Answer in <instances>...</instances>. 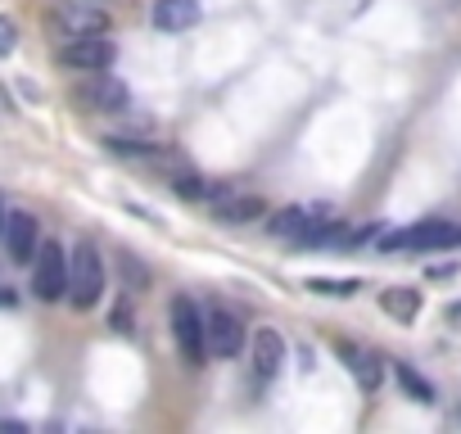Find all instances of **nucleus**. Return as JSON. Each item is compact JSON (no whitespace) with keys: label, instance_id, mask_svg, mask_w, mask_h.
I'll list each match as a JSON object with an SVG mask.
<instances>
[{"label":"nucleus","instance_id":"2","mask_svg":"<svg viewBox=\"0 0 461 434\" xmlns=\"http://www.w3.org/2000/svg\"><path fill=\"white\" fill-rule=\"evenodd\" d=\"M456 245H461V227L443 222V217H425V222L389 231L380 240L384 254H438V249H456Z\"/></svg>","mask_w":461,"mask_h":434},{"label":"nucleus","instance_id":"11","mask_svg":"<svg viewBox=\"0 0 461 434\" xmlns=\"http://www.w3.org/2000/svg\"><path fill=\"white\" fill-rule=\"evenodd\" d=\"M281 366H285V339H281L272 326L254 330V371H258L263 380H272Z\"/></svg>","mask_w":461,"mask_h":434},{"label":"nucleus","instance_id":"22","mask_svg":"<svg viewBox=\"0 0 461 434\" xmlns=\"http://www.w3.org/2000/svg\"><path fill=\"white\" fill-rule=\"evenodd\" d=\"M5 222H10V212H5V199H0V236H5Z\"/></svg>","mask_w":461,"mask_h":434},{"label":"nucleus","instance_id":"16","mask_svg":"<svg viewBox=\"0 0 461 434\" xmlns=\"http://www.w3.org/2000/svg\"><path fill=\"white\" fill-rule=\"evenodd\" d=\"M113 154H122V158H145V163H158V158H167V149H158V145H149V140H127V136H109L104 140Z\"/></svg>","mask_w":461,"mask_h":434},{"label":"nucleus","instance_id":"5","mask_svg":"<svg viewBox=\"0 0 461 434\" xmlns=\"http://www.w3.org/2000/svg\"><path fill=\"white\" fill-rule=\"evenodd\" d=\"M113 59H118V46H113L104 32H95V37H73V41L59 50V64L73 68V73H109Z\"/></svg>","mask_w":461,"mask_h":434},{"label":"nucleus","instance_id":"19","mask_svg":"<svg viewBox=\"0 0 461 434\" xmlns=\"http://www.w3.org/2000/svg\"><path fill=\"white\" fill-rule=\"evenodd\" d=\"M167 185H172L176 194H185V199H199V194H203V185H199V176H194L190 167H172V172H167Z\"/></svg>","mask_w":461,"mask_h":434},{"label":"nucleus","instance_id":"17","mask_svg":"<svg viewBox=\"0 0 461 434\" xmlns=\"http://www.w3.org/2000/svg\"><path fill=\"white\" fill-rule=\"evenodd\" d=\"M393 375H398V384L407 389V398H416V402H434V384H429L425 375H416L407 362H393Z\"/></svg>","mask_w":461,"mask_h":434},{"label":"nucleus","instance_id":"8","mask_svg":"<svg viewBox=\"0 0 461 434\" xmlns=\"http://www.w3.org/2000/svg\"><path fill=\"white\" fill-rule=\"evenodd\" d=\"M203 321H208V353L212 357H236L245 348V326H240V317L230 312V308L212 303L203 312Z\"/></svg>","mask_w":461,"mask_h":434},{"label":"nucleus","instance_id":"12","mask_svg":"<svg viewBox=\"0 0 461 434\" xmlns=\"http://www.w3.org/2000/svg\"><path fill=\"white\" fill-rule=\"evenodd\" d=\"M199 23V0H154V28L158 32H185Z\"/></svg>","mask_w":461,"mask_h":434},{"label":"nucleus","instance_id":"21","mask_svg":"<svg viewBox=\"0 0 461 434\" xmlns=\"http://www.w3.org/2000/svg\"><path fill=\"white\" fill-rule=\"evenodd\" d=\"M113 326H118L122 335H131V317H127V308H118V312H113Z\"/></svg>","mask_w":461,"mask_h":434},{"label":"nucleus","instance_id":"1","mask_svg":"<svg viewBox=\"0 0 461 434\" xmlns=\"http://www.w3.org/2000/svg\"><path fill=\"white\" fill-rule=\"evenodd\" d=\"M100 299H104V258L91 240H77L68 254V303L86 312Z\"/></svg>","mask_w":461,"mask_h":434},{"label":"nucleus","instance_id":"15","mask_svg":"<svg viewBox=\"0 0 461 434\" xmlns=\"http://www.w3.org/2000/svg\"><path fill=\"white\" fill-rule=\"evenodd\" d=\"M317 217H308V208H285L272 217V236H290V240H303L312 231Z\"/></svg>","mask_w":461,"mask_h":434},{"label":"nucleus","instance_id":"13","mask_svg":"<svg viewBox=\"0 0 461 434\" xmlns=\"http://www.w3.org/2000/svg\"><path fill=\"white\" fill-rule=\"evenodd\" d=\"M335 348H339V357L348 362V371L362 380V389H366V393H375V389H380V380H384V366H380V357H375L371 348H353V344H344V339H339Z\"/></svg>","mask_w":461,"mask_h":434},{"label":"nucleus","instance_id":"9","mask_svg":"<svg viewBox=\"0 0 461 434\" xmlns=\"http://www.w3.org/2000/svg\"><path fill=\"white\" fill-rule=\"evenodd\" d=\"M5 249H10L14 263H32V258H37V249H41V227H37L32 212H23V208L10 212V222H5Z\"/></svg>","mask_w":461,"mask_h":434},{"label":"nucleus","instance_id":"4","mask_svg":"<svg viewBox=\"0 0 461 434\" xmlns=\"http://www.w3.org/2000/svg\"><path fill=\"white\" fill-rule=\"evenodd\" d=\"M32 294L41 303L68 299V254L59 240H41V249L32 258Z\"/></svg>","mask_w":461,"mask_h":434},{"label":"nucleus","instance_id":"10","mask_svg":"<svg viewBox=\"0 0 461 434\" xmlns=\"http://www.w3.org/2000/svg\"><path fill=\"white\" fill-rule=\"evenodd\" d=\"M55 28L64 37H95V32H109V14L104 10H86V5H68L55 14Z\"/></svg>","mask_w":461,"mask_h":434},{"label":"nucleus","instance_id":"7","mask_svg":"<svg viewBox=\"0 0 461 434\" xmlns=\"http://www.w3.org/2000/svg\"><path fill=\"white\" fill-rule=\"evenodd\" d=\"M208 208H212V217H217V222H226V227H245V222H258V217L267 212L263 194H245V190H226V185L208 194Z\"/></svg>","mask_w":461,"mask_h":434},{"label":"nucleus","instance_id":"18","mask_svg":"<svg viewBox=\"0 0 461 434\" xmlns=\"http://www.w3.org/2000/svg\"><path fill=\"white\" fill-rule=\"evenodd\" d=\"M308 290H312V294H326V299H348V294H357V290H362V281H353V276H348V281L312 276V281H308Z\"/></svg>","mask_w":461,"mask_h":434},{"label":"nucleus","instance_id":"23","mask_svg":"<svg viewBox=\"0 0 461 434\" xmlns=\"http://www.w3.org/2000/svg\"><path fill=\"white\" fill-rule=\"evenodd\" d=\"M14 299H19V294H10L5 285H0V303H14Z\"/></svg>","mask_w":461,"mask_h":434},{"label":"nucleus","instance_id":"20","mask_svg":"<svg viewBox=\"0 0 461 434\" xmlns=\"http://www.w3.org/2000/svg\"><path fill=\"white\" fill-rule=\"evenodd\" d=\"M14 46H19V23L10 14H0V59L14 55Z\"/></svg>","mask_w":461,"mask_h":434},{"label":"nucleus","instance_id":"6","mask_svg":"<svg viewBox=\"0 0 461 434\" xmlns=\"http://www.w3.org/2000/svg\"><path fill=\"white\" fill-rule=\"evenodd\" d=\"M77 104L91 109V113H127L131 109V91L109 77V73H91L86 86H77Z\"/></svg>","mask_w":461,"mask_h":434},{"label":"nucleus","instance_id":"14","mask_svg":"<svg viewBox=\"0 0 461 434\" xmlns=\"http://www.w3.org/2000/svg\"><path fill=\"white\" fill-rule=\"evenodd\" d=\"M380 308H384L393 321H416V312H420V290H411V285H389V290L380 294Z\"/></svg>","mask_w":461,"mask_h":434},{"label":"nucleus","instance_id":"3","mask_svg":"<svg viewBox=\"0 0 461 434\" xmlns=\"http://www.w3.org/2000/svg\"><path fill=\"white\" fill-rule=\"evenodd\" d=\"M167 321H172V339H176L181 357H185L190 366H203V357H208V321H203V312L194 308V299L176 294L172 308H167Z\"/></svg>","mask_w":461,"mask_h":434}]
</instances>
